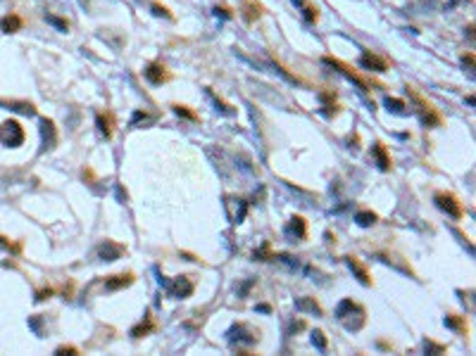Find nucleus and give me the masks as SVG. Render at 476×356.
<instances>
[{"label": "nucleus", "instance_id": "f257e3e1", "mask_svg": "<svg viewBox=\"0 0 476 356\" xmlns=\"http://www.w3.org/2000/svg\"><path fill=\"white\" fill-rule=\"evenodd\" d=\"M0 140L5 142V145H10V147H19L22 142H24V131H22V126L17 121H5V124L0 126Z\"/></svg>", "mask_w": 476, "mask_h": 356}, {"label": "nucleus", "instance_id": "f03ea898", "mask_svg": "<svg viewBox=\"0 0 476 356\" xmlns=\"http://www.w3.org/2000/svg\"><path fill=\"white\" fill-rule=\"evenodd\" d=\"M436 207L443 209V212H448L453 218H462V207H459V202L455 199V195H450V193H436Z\"/></svg>", "mask_w": 476, "mask_h": 356}, {"label": "nucleus", "instance_id": "7ed1b4c3", "mask_svg": "<svg viewBox=\"0 0 476 356\" xmlns=\"http://www.w3.org/2000/svg\"><path fill=\"white\" fill-rule=\"evenodd\" d=\"M324 62H326L329 67H333V69H338V71H341V74H346V76H348L350 81H355V83H357L360 88L369 90V83H367L365 79H362V76H357V74H355V71L350 69V67H346V64H343L341 59H336V57H324Z\"/></svg>", "mask_w": 476, "mask_h": 356}, {"label": "nucleus", "instance_id": "20e7f679", "mask_svg": "<svg viewBox=\"0 0 476 356\" xmlns=\"http://www.w3.org/2000/svg\"><path fill=\"white\" fill-rule=\"evenodd\" d=\"M169 295H172V297H179V299L191 297V295H193V283H191V278H188V276L176 278L174 283L169 285Z\"/></svg>", "mask_w": 476, "mask_h": 356}, {"label": "nucleus", "instance_id": "39448f33", "mask_svg": "<svg viewBox=\"0 0 476 356\" xmlns=\"http://www.w3.org/2000/svg\"><path fill=\"white\" fill-rule=\"evenodd\" d=\"M360 64L369 71H386L388 69V62H386L384 57H379V55H374V53H362Z\"/></svg>", "mask_w": 476, "mask_h": 356}, {"label": "nucleus", "instance_id": "423d86ee", "mask_svg": "<svg viewBox=\"0 0 476 356\" xmlns=\"http://www.w3.org/2000/svg\"><path fill=\"white\" fill-rule=\"evenodd\" d=\"M143 74H146V79L152 83V86H160V83H165V81H167V71H165V67H162L160 62L148 64Z\"/></svg>", "mask_w": 476, "mask_h": 356}, {"label": "nucleus", "instance_id": "0eeeda50", "mask_svg": "<svg viewBox=\"0 0 476 356\" xmlns=\"http://www.w3.org/2000/svg\"><path fill=\"white\" fill-rule=\"evenodd\" d=\"M122 252H124V249L119 247V245H114V242H110V240H105V242L100 245V249H98V254H100L103 261H117V259L122 257Z\"/></svg>", "mask_w": 476, "mask_h": 356}, {"label": "nucleus", "instance_id": "6e6552de", "mask_svg": "<svg viewBox=\"0 0 476 356\" xmlns=\"http://www.w3.org/2000/svg\"><path fill=\"white\" fill-rule=\"evenodd\" d=\"M133 283V273H122V276H112L105 280V287L108 290H122V287H129Z\"/></svg>", "mask_w": 476, "mask_h": 356}, {"label": "nucleus", "instance_id": "1a4fd4ad", "mask_svg": "<svg viewBox=\"0 0 476 356\" xmlns=\"http://www.w3.org/2000/svg\"><path fill=\"white\" fill-rule=\"evenodd\" d=\"M288 233L303 240V237L307 235V226H305V218H303V216H293V218H291V223H288Z\"/></svg>", "mask_w": 476, "mask_h": 356}, {"label": "nucleus", "instance_id": "9d476101", "mask_svg": "<svg viewBox=\"0 0 476 356\" xmlns=\"http://www.w3.org/2000/svg\"><path fill=\"white\" fill-rule=\"evenodd\" d=\"M348 266L357 273V278H360V283L362 285H371V278H369V273H367V268L355 259V257H348Z\"/></svg>", "mask_w": 476, "mask_h": 356}, {"label": "nucleus", "instance_id": "9b49d317", "mask_svg": "<svg viewBox=\"0 0 476 356\" xmlns=\"http://www.w3.org/2000/svg\"><path fill=\"white\" fill-rule=\"evenodd\" d=\"M0 26H2L5 34H15V31L22 29V17H17V15H7V17H2Z\"/></svg>", "mask_w": 476, "mask_h": 356}, {"label": "nucleus", "instance_id": "f8f14e48", "mask_svg": "<svg viewBox=\"0 0 476 356\" xmlns=\"http://www.w3.org/2000/svg\"><path fill=\"white\" fill-rule=\"evenodd\" d=\"M243 12H245V19H248V21H255V19L262 15V5H257V2H253V0H245Z\"/></svg>", "mask_w": 476, "mask_h": 356}, {"label": "nucleus", "instance_id": "ddd939ff", "mask_svg": "<svg viewBox=\"0 0 476 356\" xmlns=\"http://www.w3.org/2000/svg\"><path fill=\"white\" fill-rule=\"evenodd\" d=\"M374 155H376V159H379V169H381V171H388V169H390V159H388V155H386V150H384L381 142L374 145Z\"/></svg>", "mask_w": 476, "mask_h": 356}, {"label": "nucleus", "instance_id": "4468645a", "mask_svg": "<svg viewBox=\"0 0 476 356\" xmlns=\"http://www.w3.org/2000/svg\"><path fill=\"white\" fill-rule=\"evenodd\" d=\"M152 328H155V323H152V316H150V314H146V323L136 325V328L131 330V335H133V337H143V335H148Z\"/></svg>", "mask_w": 476, "mask_h": 356}, {"label": "nucleus", "instance_id": "2eb2a0df", "mask_svg": "<svg viewBox=\"0 0 476 356\" xmlns=\"http://www.w3.org/2000/svg\"><path fill=\"white\" fill-rule=\"evenodd\" d=\"M293 2H295V5H300V7H303V15H305V19H307L310 24H314V21H317V17H319V15H317V7H312V5H307L305 0H293Z\"/></svg>", "mask_w": 476, "mask_h": 356}, {"label": "nucleus", "instance_id": "dca6fc26", "mask_svg": "<svg viewBox=\"0 0 476 356\" xmlns=\"http://www.w3.org/2000/svg\"><path fill=\"white\" fill-rule=\"evenodd\" d=\"M355 221H357V226L367 228V226L376 223V214H374V212H360L357 216H355Z\"/></svg>", "mask_w": 476, "mask_h": 356}, {"label": "nucleus", "instance_id": "f3484780", "mask_svg": "<svg viewBox=\"0 0 476 356\" xmlns=\"http://www.w3.org/2000/svg\"><path fill=\"white\" fill-rule=\"evenodd\" d=\"M295 306H298V309H307V311H312V314H322L319 304L314 302V299H298V302H295Z\"/></svg>", "mask_w": 476, "mask_h": 356}, {"label": "nucleus", "instance_id": "a211bd4d", "mask_svg": "<svg viewBox=\"0 0 476 356\" xmlns=\"http://www.w3.org/2000/svg\"><path fill=\"white\" fill-rule=\"evenodd\" d=\"M95 121H98V128H100V133H103V136H105V138H110V136H112L110 121H108V119H105V117H103V114H98V117H95Z\"/></svg>", "mask_w": 476, "mask_h": 356}, {"label": "nucleus", "instance_id": "6ab92c4d", "mask_svg": "<svg viewBox=\"0 0 476 356\" xmlns=\"http://www.w3.org/2000/svg\"><path fill=\"white\" fill-rule=\"evenodd\" d=\"M312 342H314L319 349H326V337H324V333L314 330V333H312Z\"/></svg>", "mask_w": 476, "mask_h": 356}, {"label": "nucleus", "instance_id": "aec40b11", "mask_svg": "<svg viewBox=\"0 0 476 356\" xmlns=\"http://www.w3.org/2000/svg\"><path fill=\"white\" fill-rule=\"evenodd\" d=\"M174 112H176V114H181V117H186V119H193V121L198 119V114H195V112H191V109H186V107H181V105H174Z\"/></svg>", "mask_w": 476, "mask_h": 356}, {"label": "nucleus", "instance_id": "412c9836", "mask_svg": "<svg viewBox=\"0 0 476 356\" xmlns=\"http://www.w3.org/2000/svg\"><path fill=\"white\" fill-rule=\"evenodd\" d=\"M45 19H48L50 24H55L60 31H67V29H69V24H67L65 19H57V17H53V15H45Z\"/></svg>", "mask_w": 476, "mask_h": 356}, {"label": "nucleus", "instance_id": "4be33fe9", "mask_svg": "<svg viewBox=\"0 0 476 356\" xmlns=\"http://www.w3.org/2000/svg\"><path fill=\"white\" fill-rule=\"evenodd\" d=\"M386 105H388V109H393V112H403L405 102L403 100H395V98H386Z\"/></svg>", "mask_w": 476, "mask_h": 356}, {"label": "nucleus", "instance_id": "5701e85b", "mask_svg": "<svg viewBox=\"0 0 476 356\" xmlns=\"http://www.w3.org/2000/svg\"><path fill=\"white\" fill-rule=\"evenodd\" d=\"M152 12H155L157 17H167V19H172V15H169V10H167V7H162V5H157V2H152Z\"/></svg>", "mask_w": 476, "mask_h": 356}, {"label": "nucleus", "instance_id": "b1692460", "mask_svg": "<svg viewBox=\"0 0 476 356\" xmlns=\"http://www.w3.org/2000/svg\"><path fill=\"white\" fill-rule=\"evenodd\" d=\"M445 325H450V328H455V330H464L462 320L455 318V316H448V318H445Z\"/></svg>", "mask_w": 476, "mask_h": 356}, {"label": "nucleus", "instance_id": "393cba45", "mask_svg": "<svg viewBox=\"0 0 476 356\" xmlns=\"http://www.w3.org/2000/svg\"><path fill=\"white\" fill-rule=\"evenodd\" d=\"M215 15H217V17L221 15L224 19H231V10H229V7H224V5H221V7L217 5V7H215Z\"/></svg>", "mask_w": 476, "mask_h": 356}, {"label": "nucleus", "instance_id": "a878e982", "mask_svg": "<svg viewBox=\"0 0 476 356\" xmlns=\"http://www.w3.org/2000/svg\"><path fill=\"white\" fill-rule=\"evenodd\" d=\"M426 352H445V347L443 344H433V342H426Z\"/></svg>", "mask_w": 476, "mask_h": 356}, {"label": "nucleus", "instance_id": "bb28decb", "mask_svg": "<svg viewBox=\"0 0 476 356\" xmlns=\"http://www.w3.org/2000/svg\"><path fill=\"white\" fill-rule=\"evenodd\" d=\"M55 354H76V349H74V347H60Z\"/></svg>", "mask_w": 476, "mask_h": 356}, {"label": "nucleus", "instance_id": "cd10ccee", "mask_svg": "<svg viewBox=\"0 0 476 356\" xmlns=\"http://www.w3.org/2000/svg\"><path fill=\"white\" fill-rule=\"evenodd\" d=\"M50 295H53V290H43V292H38V297H36V299H38V302H41V299H45V297H50Z\"/></svg>", "mask_w": 476, "mask_h": 356}]
</instances>
